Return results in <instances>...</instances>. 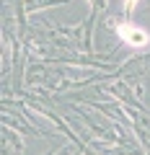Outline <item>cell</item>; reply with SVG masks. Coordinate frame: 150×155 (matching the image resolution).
Segmentation results:
<instances>
[{"mask_svg": "<svg viewBox=\"0 0 150 155\" xmlns=\"http://www.w3.org/2000/svg\"><path fill=\"white\" fill-rule=\"evenodd\" d=\"M135 3H137V0H127V3H124V8H127V11H132V5Z\"/></svg>", "mask_w": 150, "mask_h": 155, "instance_id": "obj_2", "label": "cell"}, {"mask_svg": "<svg viewBox=\"0 0 150 155\" xmlns=\"http://www.w3.org/2000/svg\"><path fill=\"white\" fill-rule=\"evenodd\" d=\"M119 36H122L127 44H135V47H145V44H148V34H145L142 28L127 26V23H122V26H119Z\"/></svg>", "mask_w": 150, "mask_h": 155, "instance_id": "obj_1", "label": "cell"}]
</instances>
